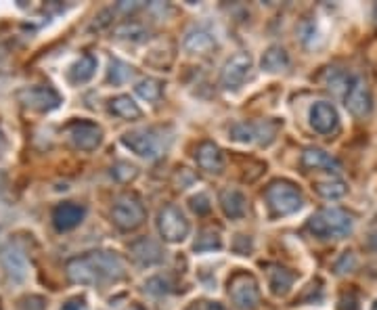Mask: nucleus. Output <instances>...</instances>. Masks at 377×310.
Segmentation results:
<instances>
[{"label": "nucleus", "instance_id": "nucleus-1", "mask_svg": "<svg viewBox=\"0 0 377 310\" xmlns=\"http://www.w3.org/2000/svg\"><path fill=\"white\" fill-rule=\"evenodd\" d=\"M65 275L76 285L118 283L126 277V262L116 251H86L67 260Z\"/></svg>", "mask_w": 377, "mask_h": 310}, {"label": "nucleus", "instance_id": "nucleus-2", "mask_svg": "<svg viewBox=\"0 0 377 310\" xmlns=\"http://www.w3.org/2000/svg\"><path fill=\"white\" fill-rule=\"evenodd\" d=\"M306 229L316 239H342L352 233L354 218L342 208H323L309 218Z\"/></svg>", "mask_w": 377, "mask_h": 310}, {"label": "nucleus", "instance_id": "nucleus-3", "mask_svg": "<svg viewBox=\"0 0 377 310\" xmlns=\"http://www.w3.org/2000/svg\"><path fill=\"white\" fill-rule=\"evenodd\" d=\"M122 145L143 160H155L168 149L170 136L164 134V128H155V126L136 128L126 132L122 136Z\"/></svg>", "mask_w": 377, "mask_h": 310}, {"label": "nucleus", "instance_id": "nucleus-4", "mask_svg": "<svg viewBox=\"0 0 377 310\" xmlns=\"http://www.w3.org/2000/svg\"><path fill=\"white\" fill-rule=\"evenodd\" d=\"M264 201L270 210V216H292L304 205V195L289 181H273L264 191Z\"/></svg>", "mask_w": 377, "mask_h": 310}, {"label": "nucleus", "instance_id": "nucleus-5", "mask_svg": "<svg viewBox=\"0 0 377 310\" xmlns=\"http://www.w3.org/2000/svg\"><path fill=\"white\" fill-rule=\"evenodd\" d=\"M147 220V208L143 203V199L132 193V191H126V193H120L116 199H114V205H112V222L124 231V233H130V231H136L145 225Z\"/></svg>", "mask_w": 377, "mask_h": 310}, {"label": "nucleus", "instance_id": "nucleus-6", "mask_svg": "<svg viewBox=\"0 0 377 310\" xmlns=\"http://www.w3.org/2000/svg\"><path fill=\"white\" fill-rule=\"evenodd\" d=\"M157 231H160V235H162L164 242H168V244H181V242H185L188 237L191 225H188L185 212L179 205L166 203L157 212Z\"/></svg>", "mask_w": 377, "mask_h": 310}, {"label": "nucleus", "instance_id": "nucleus-7", "mask_svg": "<svg viewBox=\"0 0 377 310\" xmlns=\"http://www.w3.org/2000/svg\"><path fill=\"white\" fill-rule=\"evenodd\" d=\"M229 298L237 310H256L260 306V285L250 273H235L229 281Z\"/></svg>", "mask_w": 377, "mask_h": 310}, {"label": "nucleus", "instance_id": "nucleus-8", "mask_svg": "<svg viewBox=\"0 0 377 310\" xmlns=\"http://www.w3.org/2000/svg\"><path fill=\"white\" fill-rule=\"evenodd\" d=\"M344 103H346V109L354 116V118H367L373 109V95H371V88L367 84L365 78L361 76H354L346 95H344Z\"/></svg>", "mask_w": 377, "mask_h": 310}, {"label": "nucleus", "instance_id": "nucleus-9", "mask_svg": "<svg viewBox=\"0 0 377 310\" xmlns=\"http://www.w3.org/2000/svg\"><path fill=\"white\" fill-rule=\"evenodd\" d=\"M65 132L71 141V145L80 151H95L103 143V130L101 126L90 120H73L65 126Z\"/></svg>", "mask_w": 377, "mask_h": 310}, {"label": "nucleus", "instance_id": "nucleus-10", "mask_svg": "<svg viewBox=\"0 0 377 310\" xmlns=\"http://www.w3.org/2000/svg\"><path fill=\"white\" fill-rule=\"evenodd\" d=\"M229 134L233 141L244 143V145H268L275 141L277 134V126L273 122H237L229 128Z\"/></svg>", "mask_w": 377, "mask_h": 310}, {"label": "nucleus", "instance_id": "nucleus-11", "mask_svg": "<svg viewBox=\"0 0 377 310\" xmlns=\"http://www.w3.org/2000/svg\"><path fill=\"white\" fill-rule=\"evenodd\" d=\"M21 103L32 112H53L61 105V95L53 86H32L19 95Z\"/></svg>", "mask_w": 377, "mask_h": 310}, {"label": "nucleus", "instance_id": "nucleus-12", "mask_svg": "<svg viewBox=\"0 0 377 310\" xmlns=\"http://www.w3.org/2000/svg\"><path fill=\"white\" fill-rule=\"evenodd\" d=\"M250 53H237V55H233L229 61L222 65V69H220V86L227 88V90L239 88L246 82V78L250 76Z\"/></svg>", "mask_w": 377, "mask_h": 310}, {"label": "nucleus", "instance_id": "nucleus-13", "mask_svg": "<svg viewBox=\"0 0 377 310\" xmlns=\"http://www.w3.org/2000/svg\"><path fill=\"white\" fill-rule=\"evenodd\" d=\"M84 216H86V208L76 201H63L53 208V225L59 233H67L80 227Z\"/></svg>", "mask_w": 377, "mask_h": 310}, {"label": "nucleus", "instance_id": "nucleus-14", "mask_svg": "<svg viewBox=\"0 0 377 310\" xmlns=\"http://www.w3.org/2000/svg\"><path fill=\"white\" fill-rule=\"evenodd\" d=\"M0 262H2V268H4L8 279H13V281H23L25 279V275H28V258H25L23 249L15 246L13 242L2 246Z\"/></svg>", "mask_w": 377, "mask_h": 310}, {"label": "nucleus", "instance_id": "nucleus-15", "mask_svg": "<svg viewBox=\"0 0 377 310\" xmlns=\"http://www.w3.org/2000/svg\"><path fill=\"white\" fill-rule=\"evenodd\" d=\"M130 258L138 264V266H155L162 264L166 258V251L162 246L151 239V237H140L136 242L130 244Z\"/></svg>", "mask_w": 377, "mask_h": 310}, {"label": "nucleus", "instance_id": "nucleus-16", "mask_svg": "<svg viewBox=\"0 0 377 310\" xmlns=\"http://www.w3.org/2000/svg\"><path fill=\"white\" fill-rule=\"evenodd\" d=\"M309 120L313 126L314 132L318 134H333L340 126V118H337V112L331 103L327 101H316L311 112H309Z\"/></svg>", "mask_w": 377, "mask_h": 310}, {"label": "nucleus", "instance_id": "nucleus-17", "mask_svg": "<svg viewBox=\"0 0 377 310\" xmlns=\"http://www.w3.org/2000/svg\"><path fill=\"white\" fill-rule=\"evenodd\" d=\"M195 162H197V166L203 172H210V174H220L225 170L222 151L212 141H203V143L197 145V149H195Z\"/></svg>", "mask_w": 377, "mask_h": 310}, {"label": "nucleus", "instance_id": "nucleus-18", "mask_svg": "<svg viewBox=\"0 0 377 310\" xmlns=\"http://www.w3.org/2000/svg\"><path fill=\"white\" fill-rule=\"evenodd\" d=\"M300 162L309 170H325V172H340L342 170V164L331 153H327L325 149H318V147L304 149Z\"/></svg>", "mask_w": 377, "mask_h": 310}, {"label": "nucleus", "instance_id": "nucleus-19", "mask_svg": "<svg viewBox=\"0 0 377 310\" xmlns=\"http://www.w3.org/2000/svg\"><path fill=\"white\" fill-rule=\"evenodd\" d=\"M216 47V40L205 28H191L183 38V49L188 55H208Z\"/></svg>", "mask_w": 377, "mask_h": 310}, {"label": "nucleus", "instance_id": "nucleus-20", "mask_svg": "<svg viewBox=\"0 0 377 310\" xmlns=\"http://www.w3.org/2000/svg\"><path fill=\"white\" fill-rule=\"evenodd\" d=\"M218 201H220L225 216H229L233 220H239L248 214V199L237 189H222L218 195Z\"/></svg>", "mask_w": 377, "mask_h": 310}, {"label": "nucleus", "instance_id": "nucleus-21", "mask_svg": "<svg viewBox=\"0 0 377 310\" xmlns=\"http://www.w3.org/2000/svg\"><path fill=\"white\" fill-rule=\"evenodd\" d=\"M268 287L273 292V296H285L292 287H294V281H296V275L285 268V266H279V264H270L268 270Z\"/></svg>", "mask_w": 377, "mask_h": 310}, {"label": "nucleus", "instance_id": "nucleus-22", "mask_svg": "<svg viewBox=\"0 0 377 310\" xmlns=\"http://www.w3.org/2000/svg\"><path fill=\"white\" fill-rule=\"evenodd\" d=\"M292 65V59H289V53L279 47V44H273L264 51L262 59H260V67L268 73H281V71H287Z\"/></svg>", "mask_w": 377, "mask_h": 310}, {"label": "nucleus", "instance_id": "nucleus-23", "mask_svg": "<svg viewBox=\"0 0 377 310\" xmlns=\"http://www.w3.org/2000/svg\"><path fill=\"white\" fill-rule=\"evenodd\" d=\"M95 71H97V59L86 53L71 63L67 76H69V82H73V84H86L95 76Z\"/></svg>", "mask_w": 377, "mask_h": 310}, {"label": "nucleus", "instance_id": "nucleus-24", "mask_svg": "<svg viewBox=\"0 0 377 310\" xmlns=\"http://www.w3.org/2000/svg\"><path fill=\"white\" fill-rule=\"evenodd\" d=\"M109 112L122 120H140L143 118V109L134 103V99H130V95H120L116 99L109 101Z\"/></svg>", "mask_w": 377, "mask_h": 310}, {"label": "nucleus", "instance_id": "nucleus-25", "mask_svg": "<svg viewBox=\"0 0 377 310\" xmlns=\"http://www.w3.org/2000/svg\"><path fill=\"white\" fill-rule=\"evenodd\" d=\"M352 78L354 76H348L344 69H337V67H327L325 71H323V76H321V82L325 84V88H329V90H333V93H337V95H346V90H348V86H350V82H352Z\"/></svg>", "mask_w": 377, "mask_h": 310}, {"label": "nucleus", "instance_id": "nucleus-26", "mask_svg": "<svg viewBox=\"0 0 377 310\" xmlns=\"http://www.w3.org/2000/svg\"><path fill=\"white\" fill-rule=\"evenodd\" d=\"M220 248H222V233H220L218 227L201 229L195 244H193L195 251H218Z\"/></svg>", "mask_w": 377, "mask_h": 310}, {"label": "nucleus", "instance_id": "nucleus-27", "mask_svg": "<svg viewBox=\"0 0 377 310\" xmlns=\"http://www.w3.org/2000/svg\"><path fill=\"white\" fill-rule=\"evenodd\" d=\"M134 93L147 103H157L162 99V93H164V82L157 80V78H143V80L136 82Z\"/></svg>", "mask_w": 377, "mask_h": 310}, {"label": "nucleus", "instance_id": "nucleus-28", "mask_svg": "<svg viewBox=\"0 0 377 310\" xmlns=\"http://www.w3.org/2000/svg\"><path fill=\"white\" fill-rule=\"evenodd\" d=\"M314 191L323 197V199H342L348 193V185L340 179H327V181H316Z\"/></svg>", "mask_w": 377, "mask_h": 310}, {"label": "nucleus", "instance_id": "nucleus-29", "mask_svg": "<svg viewBox=\"0 0 377 310\" xmlns=\"http://www.w3.org/2000/svg\"><path fill=\"white\" fill-rule=\"evenodd\" d=\"M132 76H134L132 65L120 61V59H114V61L109 63V71H107V82H109V84H114V86H122V84H126Z\"/></svg>", "mask_w": 377, "mask_h": 310}, {"label": "nucleus", "instance_id": "nucleus-30", "mask_svg": "<svg viewBox=\"0 0 377 310\" xmlns=\"http://www.w3.org/2000/svg\"><path fill=\"white\" fill-rule=\"evenodd\" d=\"M116 34L120 36V38H130V40H143V38H147V34H149V30L143 25V23H138V21H124V23H120L118 28H116Z\"/></svg>", "mask_w": 377, "mask_h": 310}, {"label": "nucleus", "instance_id": "nucleus-31", "mask_svg": "<svg viewBox=\"0 0 377 310\" xmlns=\"http://www.w3.org/2000/svg\"><path fill=\"white\" fill-rule=\"evenodd\" d=\"M145 287H147V292L153 294V296H164V294H170L174 285H172V281H170L168 275H155V277H151V279L145 283Z\"/></svg>", "mask_w": 377, "mask_h": 310}, {"label": "nucleus", "instance_id": "nucleus-32", "mask_svg": "<svg viewBox=\"0 0 377 310\" xmlns=\"http://www.w3.org/2000/svg\"><path fill=\"white\" fill-rule=\"evenodd\" d=\"M188 208L197 214V216H203L212 210V201L205 193H197L188 199Z\"/></svg>", "mask_w": 377, "mask_h": 310}, {"label": "nucleus", "instance_id": "nucleus-33", "mask_svg": "<svg viewBox=\"0 0 377 310\" xmlns=\"http://www.w3.org/2000/svg\"><path fill=\"white\" fill-rule=\"evenodd\" d=\"M333 268H335V273H340V275H342V273H350V270H354V268H357V258H354V254H352V251H344L342 258L335 262Z\"/></svg>", "mask_w": 377, "mask_h": 310}, {"label": "nucleus", "instance_id": "nucleus-34", "mask_svg": "<svg viewBox=\"0 0 377 310\" xmlns=\"http://www.w3.org/2000/svg\"><path fill=\"white\" fill-rule=\"evenodd\" d=\"M112 174L118 179V181H130V179H134L136 177V168L134 166H130V164H126V162H120L116 168H112Z\"/></svg>", "mask_w": 377, "mask_h": 310}, {"label": "nucleus", "instance_id": "nucleus-35", "mask_svg": "<svg viewBox=\"0 0 377 310\" xmlns=\"http://www.w3.org/2000/svg\"><path fill=\"white\" fill-rule=\"evenodd\" d=\"M340 310H361V304H359V296L354 292H344L340 296Z\"/></svg>", "mask_w": 377, "mask_h": 310}, {"label": "nucleus", "instance_id": "nucleus-36", "mask_svg": "<svg viewBox=\"0 0 377 310\" xmlns=\"http://www.w3.org/2000/svg\"><path fill=\"white\" fill-rule=\"evenodd\" d=\"M61 310H88V304L84 298H71L63 304Z\"/></svg>", "mask_w": 377, "mask_h": 310}, {"label": "nucleus", "instance_id": "nucleus-37", "mask_svg": "<svg viewBox=\"0 0 377 310\" xmlns=\"http://www.w3.org/2000/svg\"><path fill=\"white\" fill-rule=\"evenodd\" d=\"M203 310H229L225 304H220V302H205L203 304Z\"/></svg>", "mask_w": 377, "mask_h": 310}, {"label": "nucleus", "instance_id": "nucleus-38", "mask_svg": "<svg viewBox=\"0 0 377 310\" xmlns=\"http://www.w3.org/2000/svg\"><path fill=\"white\" fill-rule=\"evenodd\" d=\"M367 246L373 249V251H377V231H371L369 233V239H367Z\"/></svg>", "mask_w": 377, "mask_h": 310}, {"label": "nucleus", "instance_id": "nucleus-39", "mask_svg": "<svg viewBox=\"0 0 377 310\" xmlns=\"http://www.w3.org/2000/svg\"><path fill=\"white\" fill-rule=\"evenodd\" d=\"M2 147H4V132H2V128H0V151H2Z\"/></svg>", "mask_w": 377, "mask_h": 310}, {"label": "nucleus", "instance_id": "nucleus-40", "mask_svg": "<svg viewBox=\"0 0 377 310\" xmlns=\"http://www.w3.org/2000/svg\"><path fill=\"white\" fill-rule=\"evenodd\" d=\"M187 310H203V306H197V304H193V306H188Z\"/></svg>", "mask_w": 377, "mask_h": 310}, {"label": "nucleus", "instance_id": "nucleus-41", "mask_svg": "<svg viewBox=\"0 0 377 310\" xmlns=\"http://www.w3.org/2000/svg\"><path fill=\"white\" fill-rule=\"evenodd\" d=\"M371 310H377V300H376V304H373V306H371Z\"/></svg>", "mask_w": 377, "mask_h": 310}, {"label": "nucleus", "instance_id": "nucleus-42", "mask_svg": "<svg viewBox=\"0 0 377 310\" xmlns=\"http://www.w3.org/2000/svg\"><path fill=\"white\" fill-rule=\"evenodd\" d=\"M132 310H143V309H140V306H134V309H132Z\"/></svg>", "mask_w": 377, "mask_h": 310}]
</instances>
